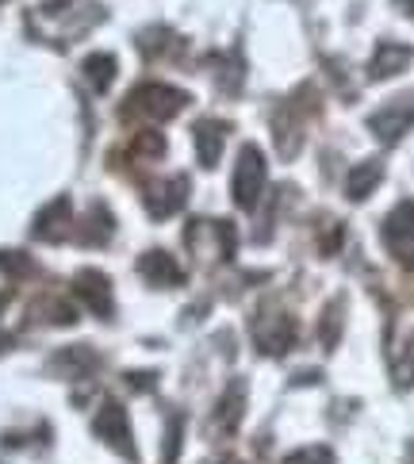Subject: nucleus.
I'll return each instance as SVG.
<instances>
[{"instance_id":"nucleus-11","label":"nucleus","mask_w":414,"mask_h":464,"mask_svg":"<svg viewBox=\"0 0 414 464\" xmlns=\"http://www.w3.org/2000/svg\"><path fill=\"white\" fill-rule=\"evenodd\" d=\"M414 62V46H407V43H380L376 46V54H372V62H369V77L372 81H384V77H395V73H403L407 65Z\"/></svg>"},{"instance_id":"nucleus-24","label":"nucleus","mask_w":414,"mask_h":464,"mask_svg":"<svg viewBox=\"0 0 414 464\" xmlns=\"http://www.w3.org/2000/svg\"><path fill=\"white\" fill-rule=\"evenodd\" d=\"M65 5H70V0H46L43 12H46V15H58V12H65Z\"/></svg>"},{"instance_id":"nucleus-2","label":"nucleus","mask_w":414,"mask_h":464,"mask_svg":"<svg viewBox=\"0 0 414 464\" xmlns=\"http://www.w3.org/2000/svg\"><path fill=\"white\" fill-rule=\"evenodd\" d=\"M265 188V154L257 146H242V154L235 161V177H230V200H235L242 211H254Z\"/></svg>"},{"instance_id":"nucleus-10","label":"nucleus","mask_w":414,"mask_h":464,"mask_svg":"<svg viewBox=\"0 0 414 464\" xmlns=\"http://www.w3.org/2000/svg\"><path fill=\"white\" fill-rule=\"evenodd\" d=\"M139 273L142 280H150L154 288H177V285H185V269L173 261V254H165V250H146L139 257Z\"/></svg>"},{"instance_id":"nucleus-3","label":"nucleus","mask_w":414,"mask_h":464,"mask_svg":"<svg viewBox=\"0 0 414 464\" xmlns=\"http://www.w3.org/2000/svg\"><path fill=\"white\" fill-rule=\"evenodd\" d=\"M254 338H257L261 353L284 357L295 345V338H300V326H295V319L284 314V311H261L254 319Z\"/></svg>"},{"instance_id":"nucleus-13","label":"nucleus","mask_w":414,"mask_h":464,"mask_svg":"<svg viewBox=\"0 0 414 464\" xmlns=\"http://www.w3.org/2000/svg\"><path fill=\"white\" fill-rule=\"evenodd\" d=\"M223 142H226V123H219V120H200L196 123V154H200L204 169H215V165H219Z\"/></svg>"},{"instance_id":"nucleus-20","label":"nucleus","mask_w":414,"mask_h":464,"mask_svg":"<svg viewBox=\"0 0 414 464\" xmlns=\"http://www.w3.org/2000/svg\"><path fill=\"white\" fill-rule=\"evenodd\" d=\"M284 464H334V453H330L326 445H307V450L288 453Z\"/></svg>"},{"instance_id":"nucleus-9","label":"nucleus","mask_w":414,"mask_h":464,"mask_svg":"<svg viewBox=\"0 0 414 464\" xmlns=\"http://www.w3.org/2000/svg\"><path fill=\"white\" fill-rule=\"evenodd\" d=\"M70 223H73V204L70 196H58V200H51L39 215H35V238L43 242H62L65 235H70Z\"/></svg>"},{"instance_id":"nucleus-15","label":"nucleus","mask_w":414,"mask_h":464,"mask_svg":"<svg viewBox=\"0 0 414 464\" xmlns=\"http://www.w3.org/2000/svg\"><path fill=\"white\" fill-rule=\"evenodd\" d=\"M380 180H384V165H380L376 158L357 161L350 169V180H345V196H350V200H369Z\"/></svg>"},{"instance_id":"nucleus-22","label":"nucleus","mask_w":414,"mask_h":464,"mask_svg":"<svg viewBox=\"0 0 414 464\" xmlns=\"http://www.w3.org/2000/svg\"><path fill=\"white\" fill-rule=\"evenodd\" d=\"M0 269H8V273H31V257H24V254H0Z\"/></svg>"},{"instance_id":"nucleus-6","label":"nucleus","mask_w":414,"mask_h":464,"mask_svg":"<svg viewBox=\"0 0 414 464\" xmlns=\"http://www.w3.org/2000/svg\"><path fill=\"white\" fill-rule=\"evenodd\" d=\"M92 430H96V438H101L104 445H111V450L120 453V457H127V460L139 457V453H135V438H130V419H127V407H123V403L108 400L101 411H96Z\"/></svg>"},{"instance_id":"nucleus-27","label":"nucleus","mask_w":414,"mask_h":464,"mask_svg":"<svg viewBox=\"0 0 414 464\" xmlns=\"http://www.w3.org/2000/svg\"><path fill=\"white\" fill-rule=\"evenodd\" d=\"M407 464H414V441L407 445Z\"/></svg>"},{"instance_id":"nucleus-19","label":"nucleus","mask_w":414,"mask_h":464,"mask_svg":"<svg viewBox=\"0 0 414 464\" xmlns=\"http://www.w3.org/2000/svg\"><path fill=\"white\" fill-rule=\"evenodd\" d=\"M111 238V215H108V208L104 204H96L92 208V215H89V235H85V242H108Z\"/></svg>"},{"instance_id":"nucleus-5","label":"nucleus","mask_w":414,"mask_h":464,"mask_svg":"<svg viewBox=\"0 0 414 464\" xmlns=\"http://www.w3.org/2000/svg\"><path fill=\"white\" fill-rule=\"evenodd\" d=\"M380 238H384L388 254L400 265H414V200H403L388 211Z\"/></svg>"},{"instance_id":"nucleus-23","label":"nucleus","mask_w":414,"mask_h":464,"mask_svg":"<svg viewBox=\"0 0 414 464\" xmlns=\"http://www.w3.org/2000/svg\"><path fill=\"white\" fill-rule=\"evenodd\" d=\"M127 384H130V388H139V392H150L158 380H154V372H127Z\"/></svg>"},{"instance_id":"nucleus-28","label":"nucleus","mask_w":414,"mask_h":464,"mask_svg":"<svg viewBox=\"0 0 414 464\" xmlns=\"http://www.w3.org/2000/svg\"><path fill=\"white\" fill-rule=\"evenodd\" d=\"M8 300H12V295H8V292H0V307H5Z\"/></svg>"},{"instance_id":"nucleus-14","label":"nucleus","mask_w":414,"mask_h":464,"mask_svg":"<svg viewBox=\"0 0 414 464\" xmlns=\"http://www.w3.org/2000/svg\"><path fill=\"white\" fill-rule=\"evenodd\" d=\"M242 411H246V384H230L223 392V400L215 403V434H235L238 422H242Z\"/></svg>"},{"instance_id":"nucleus-1","label":"nucleus","mask_w":414,"mask_h":464,"mask_svg":"<svg viewBox=\"0 0 414 464\" xmlns=\"http://www.w3.org/2000/svg\"><path fill=\"white\" fill-rule=\"evenodd\" d=\"M188 108V92L161 85V81H150V85H139L127 96L123 115H142V120H173L177 111Z\"/></svg>"},{"instance_id":"nucleus-18","label":"nucleus","mask_w":414,"mask_h":464,"mask_svg":"<svg viewBox=\"0 0 414 464\" xmlns=\"http://www.w3.org/2000/svg\"><path fill=\"white\" fill-rule=\"evenodd\" d=\"M180 438H185V414H169V426H165V445H161V464H173L180 457Z\"/></svg>"},{"instance_id":"nucleus-21","label":"nucleus","mask_w":414,"mask_h":464,"mask_svg":"<svg viewBox=\"0 0 414 464\" xmlns=\"http://www.w3.org/2000/svg\"><path fill=\"white\" fill-rule=\"evenodd\" d=\"M135 154H142V158H161V154H165V139L158 135V130H142V135L135 139Z\"/></svg>"},{"instance_id":"nucleus-25","label":"nucleus","mask_w":414,"mask_h":464,"mask_svg":"<svg viewBox=\"0 0 414 464\" xmlns=\"http://www.w3.org/2000/svg\"><path fill=\"white\" fill-rule=\"evenodd\" d=\"M395 8L407 12V15H414V0H395Z\"/></svg>"},{"instance_id":"nucleus-4","label":"nucleus","mask_w":414,"mask_h":464,"mask_svg":"<svg viewBox=\"0 0 414 464\" xmlns=\"http://www.w3.org/2000/svg\"><path fill=\"white\" fill-rule=\"evenodd\" d=\"M410 127H414V92L395 96V101H388L384 108H376L369 115V130L380 142H388V146L400 142Z\"/></svg>"},{"instance_id":"nucleus-16","label":"nucleus","mask_w":414,"mask_h":464,"mask_svg":"<svg viewBox=\"0 0 414 464\" xmlns=\"http://www.w3.org/2000/svg\"><path fill=\"white\" fill-rule=\"evenodd\" d=\"M342 311H345L342 295H334V300L326 304V311H323V323H319V342H323V350H334L338 338H342V323H345Z\"/></svg>"},{"instance_id":"nucleus-7","label":"nucleus","mask_w":414,"mask_h":464,"mask_svg":"<svg viewBox=\"0 0 414 464\" xmlns=\"http://www.w3.org/2000/svg\"><path fill=\"white\" fill-rule=\"evenodd\" d=\"M142 200H146L150 219H169V215L180 211V208H185V200H188V177L177 173V177L158 180V185H150L142 192Z\"/></svg>"},{"instance_id":"nucleus-17","label":"nucleus","mask_w":414,"mask_h":464,"mask_svg":"<svg viewBox=\"0 0 414 464\" xmlns=\"http://www.w3.org/2000/svg\"><path fill=\"white\" fill-rule=\"evenodd\" d=\"M81 70H85L89 85H92L96 92H108L111 81H115V58H111V54H89Z\"/></svg>"},{"instance_id":"nucleus-12","label":"nucleus","mask_w":414,"mask_h":464,"mask_svg":"<svg viewBox=\"0 0 414 464\" xmlns=\"http://www.w3.org/2000/svg\"><path fill=\"white\" fill-rule=\"evenodd\" d=\"M96 364H101V353L96 350H89V345H70V350H62V353L51 357V372L77 380V376H89Z\"/></svg>"},{"instance_id":"nucleus-8","label":"nucleus","mask_w":414,"mask_h":464,"mask_svg":"<svg viewBox=\"0 0 414 464\" xmlns=\"http://www.w3.org/2000/svg\"><path fill=\"white\" fill-rule=\"evenodd\" d=\"M73 292L81 295V304H85L92 314H101V319H111V280L101 273V269H81L73 276Z\"/></svg>"},{"instance_id":"nucleus-26","label":"nucleus","mask_w":414,"mask_h":464,"mask_svg":"<svg viewBox=\"0 0 414 464\" xmlns=\"http://www.w3.org/2000/svg\"><path fill=\"white\" fill-rule=\"evenodd\" d=\"M8 345H12V338H8V334H0V350H8Z\"/></svg>"}]
</instances>
